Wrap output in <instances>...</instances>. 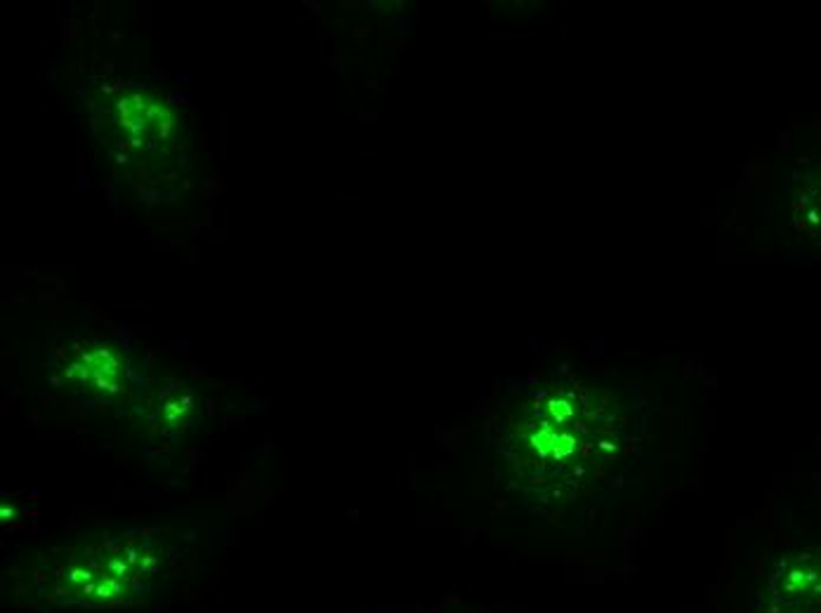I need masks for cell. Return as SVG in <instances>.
Instances as JSON below:
<instances>
[{
  "mask_svg": "<svg viewBox=\"0 0 821 613\" xmlns=\"http://www.w3.org/2000/svg\"><path fill=\"white\" fill-rule=\"evenodd\" d=\"M151 573L154 562L144 547L100 543L64 559L52 578L57 583V597L67 602L109 606L140 597Z\"/></svg>",
  "mask_w": 821,
  "mask_h": 613,
  "instance_id": "1",
  "label": "cell"
},
{
  "mask_svg": "<svg viewBox=\"0 0 821 613\" xmlns=\"http://www.w3.org/2000/svg\"><path fill=\"white\" fill-rule=\"evenodd\" d=\"M83 366H88L90 371L83 375V382H88V385H95L97 390H114V385L118 382V361L111 357L109 352H90L85 354L83 359Z\"/></svg>",
  "mask_w": 821,
  "mask_h": 613,
  "instance_id": "2",
  "label": "cell"
}]
</instances>
